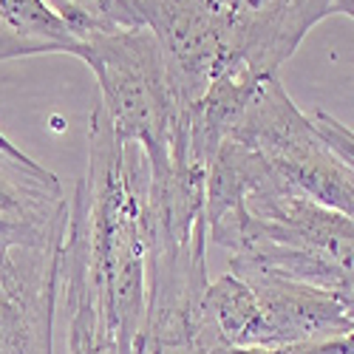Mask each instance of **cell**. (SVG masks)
<instances>
[{"label":"cell","mask_w":354,"mask_h":354,"mask_svg":"<svg viewBox=\"0 0 354 354\" xmlns=\"http://www.w3.org/2000/svg\"><path fill=\"white\" fill-rule=\"evenodd\" d=\"M68 218V198L54 173L0 133V224H51Z\"/></svg>","instance_id":"5b68a950"},{"label":"cell","mask_w":354,"mask_h":354,"mask_svg":"<svg viewBox=\"0 0 354 354\" xmlns=\"http://www.w3.org/2000/svg\"><path fill=\"white\" fill-rule=\"evenodd\" d=\"M227 272L239 275L252 289L267 320L272 348L329 343L354 332V306L335 292L252 267H232Z\"/></svg>","instance_id":"3957f363"},{"label":"cell","mask_w":354,"mask_h":354,"mask_svg":"<svg viewBox=\"0 0 354 354\" xmlns=\"http://www.w3.org/2000/svg\"><path fill=\"white\" fill-rule=\"evenodd\" d=\"M80 60L94 71L100 108L122 142L139 145L147 162L170 159L187 147V102L151 28L97 32Z\"/></svg>","instance_id":"7a4b0ae2"},{"label":"cell","mask_w":354,"mask_h":354,"mask_svg":"<svg viewBox=\"0 0 354 354\" xmlns=\"http://www.w3.org/2000/svg\"><path fill=\"white\" fill-rule=\"evenodd\" d=\"M77 6L97 28H136L145 26L147 12L153 9L156 0H68Z\"/></svg>","instance_id":"8992f818"},{"label":"cell","mask_w":354,"mask_h":354,"mask_svg":"<svg viewBox=\"0 0 354 354\" xmlns=\"http://www.w3.org/2000/svg\"><path fill=\"white\" fill-rule=\"evenodd\" d=\"M309 120H312L315 131L320 133V139L335 151V156H340L354 170V131L346 128L340 120H335L332 113H323V111L309 113Z\"/></svg>","instance_id":"52a82bcc"},{"label":"cell","mask_w":354,"mask_h":354,"mask_svg":"<svg viewBox=\"0 0 354 354\" xmlns=\"http://www.w3.org/2000/svg\"><path fill=\"white\" fill-rule=\"evenodd\" d=\"M147 190L145 151L116 136L97 105L88 165L68 204L60 289L68 312H94L133 354L147 317Z\"/></svg>","instance_id":"6da1fadb"},{"label":"cell","mask_w":354,"mask_h":354,"mask_svg":"<svg viewBox=\"0 0 354 354\" xmlns=\"http://www.w3.org/2000/svg\"><path fill=\"white\" fill-rule=\"evenodd\" d=\"M102 32L68 0H0V60L37 54L80 57Z\"/></svg>","instance_id":"277c9868"}]
</instances>
